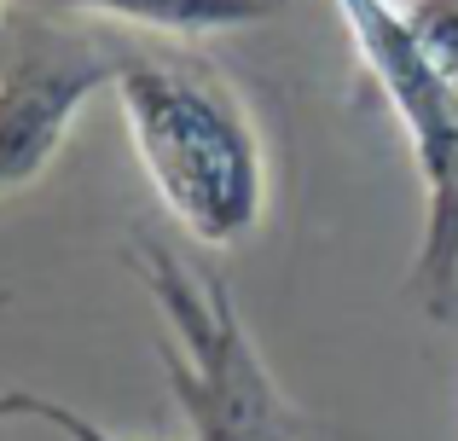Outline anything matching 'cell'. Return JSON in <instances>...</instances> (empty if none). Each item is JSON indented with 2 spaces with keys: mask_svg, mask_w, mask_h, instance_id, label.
Instances as JSON below:
<instances>
[{
  "mask_svg": "<svg viewBox=\"0 0 458 441\" xmlns=\"http://www.w3.org/2000/svg\"><path fill=\"white\" fill-rule=\"evenodd\" d=\"M41 424H53V430H58V436H64V441H116L111 430H99V424H93V419H88V412H76V407H64V401H53V395H47V401H41Z\"/></svg>",
  "mask_w": 458,
  "mask_h": 441,
  "instance_id": "7",
  "label": "cell"
},
{
  "mask_svg": "<svg viewBox=\"0 0 458 441\" xmlns=\"http://www.w3.org/2000/svg\"><path fill=\"white\" fill-rule=\"evenodd\" d=\"M70 12H88V18H111L128 30H151V35H226V30H250V23H267L284 12V0H58Z\"/></svg>",
  "mask_w": 458,
  "mask_h": 441,
  "instance_id": "5",
  "label": "cell"
},
{
  "mask_svg": "<svg viewBox=\"0 0 458 441\" xmlns=\"http://www.w3.org/2000/svg\"><path fill=\"white\" fill-rule=\"evenodd\" d=\"M116 81V53L64 30H23L0 58V198L35 186L88 99Z\"/></svg>",
  "mask_w": 458,
  "mask_h": 441,
  "instance_id": "4",
  "label": "cell"
},
{
  "mask_svg": "<svg viewBox=\"0 0 458 441\" xmlns=\"http://www.w3.org/2000/svg\"><path fill=\"white\" fill-rule=\"evenodd\" d=\"M134 267L163 314V372L191 441H302L296 412L238 319L233 291L163 244H140Z\"/></svg>",
  "mask_w": 458,
  "mask_h": 441,
  "instance_id": "2",
  "label": "cell"
},
{
  "mask_svg": "<svg viewBox=\"0 0 458 441\" xmlns=\"http://www.w3.org/2000/svg\"><path fill=\"white\" fill-rule=\"evenodd\" d=\"M331 6L348 23L360 64L371 70L412 146V169L424 181V244H418L412 279L429 296V308L447 314L458 296V88L406 30L401 0H331Z\"/></svg>",
  "mask_w": 458,
  "mask_h": 441,
  "instance_id": "3",
  "label": "cell"
},
{
  "mask_svg": "<svg viewBox=\"0 0 458 441\" xmlns=\"http://www.w3.org/2000/svg\"><path fill=\"white\" fill-rule=\"evenodd\" d=\"M41 401L47 395H35V389H0V424H12V419H41Z\"/></svg>",
  "mask_w": 458,
  "mask_h": 441,
  "instance_id": "8",
  "label": "cell"
},
{
  "mask_svg": "<svg viewBox=\"0 0 458 441\" xmlns=\"http://www.w3.org/2000/svg\"><path fill=\"white\" fill-rule=\"evenodd\" d=\"M406 30L429 53V64L458 88V0H401Z\"/></svg>",
  "mask_w": 458,
  "mask_h": 441,
  "instance_id": "6",
  "label": "cell"
},
{
  "mask_svg": "<svg viewBox=\"0 0 458 441\" xmlns=\"http://www.w3.org/2000/svg\"><path fill=\"white\" fill-rule=\"evenodd\" d=\"M116 105L140 169L180 233L226 250L267 216V151L244 99L203 58L116 53Z\"/></svg>",
  "mask_w": 458,
  "mask_h": 441,
  "instance_id": "1",
  "label": "cell"
},
{
  "mask_svg": "<svg viewBox=\"0 0 458 441\" xmlns=\"http://www.w3.org/2000/svg\"><path fill=\"white\" fill-rule=\"evenodd\" d=\"M0 30H6V0H0Z\"/></svg>",
  "mask_w": 458,
  "mask_h": 441,
  "instance_id": "9",
  "label": "cell"
}]
</instances>
